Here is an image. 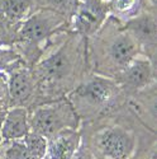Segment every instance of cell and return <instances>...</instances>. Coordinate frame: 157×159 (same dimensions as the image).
<instances>
[{
  "label": "cell",
  "mask_w": 157,
  "mask_h": 159,
  "mask_svg": "<svg viewBox=\"0 0 157 159\" xmlns=\"http://www.w3.org/2000/svg\"><path fill=\"white\" fill-rule=\"evenodd\" d=\"M71 69V55L65 47L39 65L42 75L48 79H61L67 75Z\"/></svg>",
  "instance_id": "8"
},
{
  "label": "cell",
  "mask_w": 157,
  "mask_h": 159,
  "mask_svg": "<svg viewBox=\"0 0 157 159\" xmlns=\"http://www.w3.org/2000/svg\"><path fill=\"white\" fill-rule=\"evenodd\" d=\"M29 132L27 110L17 107L6 112L2 125V138L5 140H14L24 138Z\"/></svg>",
  "instance_id": "6"
},
{
  "label": "cell",
  "mask_w": 157,
  "mask_h": 159,
  "mask_svg": "<svg viewBox=\"0 0 157 159\" xmlns=\"http://www.w3.org/2000/svg\"><path fill=\"white\" fill-rule=\"evenodd\" d=\"M9 88H8V79L4 74L0 73V110L5 111L6 106L9 104Z\"/></svg>",
  "instance_id": "17"
},
{
  "label": "cell",
  "mask_w": 157,
  "mask_h": 159,
  "mask_svg": "<svg viewBox=\"0 0 157 159\" xmlns=\"http://www.w3.org/2000/svg\"><path fill=\"white\" fill-rule=\"evenodd\" d=\"M65 23V16L61 13L45 9L32 16L24 22L20 30V37L31 43H38L53 33L56 28Z\"/></svg>",
  "instance_id": "2"
},
{
  "label": "cell",
  "mask_w": 157,
  "mask_h": 159,
  "mask_svg": "<svg viewBox=\"0 0 157 159\" xmlns=\"http://www.w3.org/2000/svg\"><path fill=\"white\" fill-rule=\"evenodd\" d=\"M127 30L139 43L153 46L156 42V23L150 16H141L127 24Z\"/></svg>",
  "instance_id": "12"
},
{
  "label": "cell",
  "mask_w": 157,
  "mask_h": 159,
  "mask_svg": "<svg viewBox=\"0 0 157 159\" xmlns=\"http://www.w3.org/2000/svg\"><path fill=\"white\" fill-rule=\"evenodd\" d=\"M138 42L130 34H122L117 37L110 45V57L121 66H127L134 60L138 52Z\"/></svg>",
  "instance_id": "9"
},
{
  "label": "cell",
  "mask_w": 157,
  "mask_h": 159,
  "mask_svg": "<svg viewBox=\"0 0 157 159\" xmlns=\"http://www.w3.org/2000/svg\"><path fill=\"white\" fill-rule=\"evenodd\" d=\"M99 148L112 159H125L133 149V139L121 129H109L99 138Z\"/></svg>",
  "instance_id": "3"
},
{
  "label": "cell",
  "mask_w": 157,
  "mask_h": 159,
  "mask_svg": "<svg viewBox=\"0 0 157 159\" xmlns=\"http://www.w3.org/2000/svg\"><path fill=\"white\" fill-rule=\"evenodd\" d=\"M9 88V97L11 106L14 104H22L25 101H28L29 97L33 93V80L31 75L27 71H15L13 73L11 78L8 82Z\"/></svg>",
  "instance_id": "7"
},
{
  "label": "cell",
  "mask_w": 157,
  "mask_h": 159,
  "mask_svg": "<svg viewBox=\"0 0 157 159\" xmlns=\"http://www.w3.org/2000/svg\"><path fill=\"white\" fill-rule=\"evenodd\" d=\"M33 0H0V14L10 22H18L28 13Z\"/></svg>",
  "instance_id": "13"
},
{
  "label": "cell",
  "mask_w": 157,
  "mask_h": 159,
  "mask_svg": "<svg viewBox=\"0 0 157 159\" xmlns=\"http://www.w3.org/2000/svg\"><path fill=\"white\" fill-rule=\"evenodd\" d=\"M24 145L27 149L38 159H42L47 152V141L45 136L36 134V132H28L24 136Z\"/></svg>",
  "instance_id": "14"
},
{
  "label": "cell",
  "mask_w": 157,
  "mask_h": 159,
  "mask_svg": "<svg viewBox=\"0 0 157 159\" xmlns=\"http://www.w3.org/2000/svg\"><path fill=\"white\" fill-rule=\"evenodd\" d=\"M5 115L6 112L5 111H0V140H2V125H3V121H4V118H5Z\"/></svg>",
  "instance_id": "20"
},
{
  "label": "cell",
  "mask_w": 157,
  "mask_h": 159,
  "mask_svg": "<svg viewBox=\"0 0 157 159\" xmlns=\"http://www.w3.org/2000/svg\"><path fill=\"white\" fill-rule=\"evenodd\" d=\"M17 56L10 51H0V69H4V66H8L9 62L14 61Z\"/></svg>",
  "instance_id": "19"
},
{
  "label": "cell",
  "mask_w": 157,
  "mask_h": 159,
  "mask_svg": "<svg viewBox=\"0 0 157 159\" xmlns=\"http://www.w3.org/2000/svg\"><path fill=\"white\" fill-rule=\"evenodd\" d=\"M77 14L75 25L83 33H93L107 16V5L99 0H84L83 4L76 7Z\"/></svg>",
  "instance_id": "4"
},
{
  "label": "cell",
  "mask_w": 157,
  "mask_h": 159,
  "mask_svg": "<svg viewBox=\"0 0 157 159\" xmlns=\"http://www.w3.org/2000/svg\"><path fill=\"white\" fill-rule=\"evenodd\" d=\"M136 0H114V9L119 13H127L134 8Z\"/></svg>",
  "instance_id": "18"
},
{
  "label": "cell",
  "mask_w": 157,
  "mask_h": 159,
  "mask_svg": "<svg viewBox=\"0 0 157 159\" xmlns=\"http://www.w3.org/2000/svg\"><path fill=\"white\" fill-rule=\"evenodd\" d=\"M77 93L94 103L103 104L110 101V98L113 97L114 85L109 80L95 78L93 80H90L87 84H85L84 87H81L77 90Z\"/></svg>",
  "instance_id": "11"
},
{
  "label": "cell",
  "mask_w": 157,
  "mask_h": 159,
  "mask_svg": "<svg viewBox=\"0 0 157 159\" xmlns=\"http://www.w3.org/2000/svg\"><path fill=\"white\" fill-rule=\"evenodd\" d=\"M42 4L45 5L46 9L66 16L76 11L77 0H42Z\"/></svg>",
  "instance_id": "15"
},
{
  "label": "cell",
  "mask_w": 157,
  "mask_h": 159,
  "mask_svg": "<svg viewBox=\"0 0 157 159\" xmlns=\"http://www.w3.org/2000/svg\"><path fill=\"white\" fill-rule=\"evenodd\" d=\"M76 125L77 118L75 111L67 102H60L53 106L38 108L31 118L33 132L49 139L66 127L75 129Z\"/></svg>",
  "instance_id": "1"
},
{
  "label": "cell",
  "mask_w": 157,
  "mask_h": 159,
  "mask_svg": "<svg viewBox=\"0 0 157 159\" xmlns=\"http://www.w3.org/2000/svg\"><path fill=\"white\" fill-rule=\"evenodd\" d=\"M80 136L72 129H65L49 141V159H74Z\"/></svg>",
  "instance_id": "5"
},
{
  "label": "cell",
  "mask_w": 157,
  "mask_h": 159,
  "mask_svg": "<svg viewBox=\"0 0 157 159\" xmlns=\"http://www.w3.org/2000/svg\"><path fill=\"white\" fill-rule=\"evenodd\" d=\"M123 79L130 88H142L152 79V66L146 60H132L125 66Z\"/></svg>",
  "instance_id": "10"
},
{
  "label": "cell",
  "mask_w": 157,
  "mask_h": 159,
  "mask_svg": "<svg viewBox=\"0 0 157 159\" xmlns=\"http://www.w3.org/2000/svg\"><path fill=\"white\" fill-rule=\"evenodd\" d=\"M5 159H38L34 157L24 144L14 143L5 153Z\"/></svg>",
  "instance_id": "16"
}]
</instances>
